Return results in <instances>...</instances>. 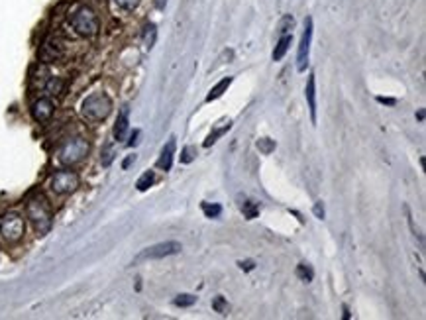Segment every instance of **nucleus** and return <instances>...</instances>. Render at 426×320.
Segmentation results:
<instances>
[{
	"label": "nucleus",
	"mask_w": 426,
	"mask_h": 320,
	"mask_svg": "<svg viewBox=\"0 0 426 320\" xmlns=\"http://www.w3.org/2000/svg\"><path fill=\"white\" fill-rule=\"evenodd\" d=\"M26 216L37 236L50 234L53 226V210H51L50 200L41 193H35L26 200Z\"/></svg>",
	"instance_id": "1"
},
{
	"label": "nucleus",
	"mask_w": 426,
	"mask_h": 320,
	"mask_svg": "<svg viewBox=\"0 0 426 320\" xmlns=\"http://www.w3.org/2000/svg\"><path fill=\"white\" fill-rule=\"evenodd\" d=\"M69 24L75 30V34L81 36V37H94L99 34V30H101L99 14L94 12V8H90L86 4L77 6L69 14Z\"/></svg>",
	"instance_id": "2"
},
{
	"label": "nucleus",
	"mask_w": 426,
	"mask_h": 320,
	"mask_svg": "<svg viewBox=\"0 0 426 320\" xmlns=\"http://www.w3.org/2000/svg\"><path fill=\"white\" fill-rule=\"evenodd\" d=\"M112 112V98L106 92H92L81 102V114L88 122H102Z\"/></svg>",
	"instance_id": "3"
},
{
	"label": "nucleus",
	"mask_w": 426,
	"mask_h": 320,
	"mask_svg": "<svg viewBox=\"0 0 426 320\" xmlns=\"http://www.w3.org/2000/svg\"><path fill=\"white\" fill-rule=\"evenodd\" d=\"M90 151V143L86 138L83 136H75V138H69L57 151V159L59 163L65 165V167H73V165H79L83 163L86 155Z\"/></svg>",
	"instance_id": "4"
},
{
	"label": "nucleus",
	"mask_w": 426,
	"mask_h": 320,
	"mask_svg": "<svg viewBox=\"0 0 426 320\" xmlns=\"http://www.w3.org/2000/svg\"><path fill=\"white\" fill-rule=\"evenodd\" d=\"M26 234V220L20 212L10 210L0 216V236L8 244H18Z\"/></svg>",
	"instance_id": "5"
},
{
	"label": "nucleus",
	"mask_w": 426,
	"mask_h": 320,
	"mask_svg": "<svg viewBox=\"0 0 426 320\" xmlns=\"http://www.w3.org/2000/svg\"><path fill=\"white\" fill-rule=\"evenodd\" d=\"M81 185V177L71 171V169H59L53 173L51 181H50V189L57 195V196H67L71 193H75Z\"/></svg>",
	"instance_id": "6"
},
{
	"label": "nucleus",
	"mask_w": 426,
	"mask_h": 320,
	"mask_svg": "<svg viewBox=\"0 0 426 320\" xmlns=\"http://www.w3.org/2000/svg\"><path fill=\"white\" fill-rule=\"evenodd\" d=\"M183 246L179 242H161V244H155V246H150L146 249H141L136 259L132 261L134 263H141V261H150V259H163V257H169V255H177L181 253Z\"/></svg>",
	"instance_id": "7"
},
{
	"label": "nucleus",
	"mask_w": 426,
	"mask_h": 320,
	"mask_svg": "<svg viewBox=\"0 0 426 320\" xmlns=\"http://www.w3.org/2000/svg\"><path fill=\"white\" fill-rule=\"evenodd\" d=\"M310 41H312V18H305V30L299 41V51H297V71H307L308 67V57H310Z\"/></svg>",
	"instance_id": "8"
},
{
	"label": "nucleus",
	"mask_w": 426,
	"mask_h": 320,
	"mask_svg": "<svg viewBox=\"0 0 426 320\" xmlns=\"http://www.w3.org/2000/svg\"><path fill=\"white\" fill-rule=\"evenodd\" d=\"M55 114V104L50 96H39L34 104H32V118L39 124L50 122L51 116Z\"/></svg>",
	"instance_id": "9"
},
{
	"label": "nucleus",
	"mask_w": 426,
	"mask_h": 320,
	"mask_svg": "<svg viewBox=\"0 0 426 320\" xmlns=\"http://www.w3.org/2000/svg\"><path fill=\"white\" fill-rule=\"evenodd\" d=\"M128 130H130V108L124 106L120 110L118 118H116V124H114V140L116 142H124L126 136H128Z\"/></svg>",
	"instance_id": "10"
},
{
	"label": "nucleus",
	"mask_w": 426,
	"mask_h": 320,
	"mask_svg": "<svg viewBox=\"0 0 426 320\" xmlns=\"http://www.w3.org/2000/svg\"><path fill=\"white\" fill-rule=\"evenodd\" d=\"M173 157H175V138H171V140L163 145V149H161V153H159V159H157V167H159L161 171H171Z\"/></svg>",
	"instance_id": "11"
},
{
	"label": "nucleus",
	"mask_w": 426,
	"mask_h": 320,
	"mask_svg": "<svg viewBox=\"0 0 426 320\" xmlns=\"http://www.w3.org/2000/svg\"><path fill=\"white\" fill-rule=\"evenodd\" d=\"M305 96H307V102H308L310 120H312V124H316V79H314V73L308 75V83L305 87Z\"/></svg>",
	"instance_id": "12"
},
{
	"label": "nucleus",
	"mask_w": 426,
	"mask_h": 320,
	"mask_svg": "<svg viewBox=\"0 0 426 320\" xmlns=\"http://www.w3.org/2000/svg\"><path fill=\"white\" fill-rule=\"evenodd\" d=\"M291 41H293V34H283V36H279V37H277V45H275V49H273V53H271V59H273V61H281L283 57H285V53L289 51Z\"/></svg>",
	"instance_id": "13"
},
{
	"label": "nucleus",
	"mask_w": 426,
	"mask_h": 320,
	"mask_svg": "<svg viewBox=\"0 0 426 320\" xmlns=\"http://www.w3.org/2000/svg\"><path fill=\"white\" fill-rule=\"evenodd\" d=\"M238 204H240V210H242L244 218H248V220H254L259 214V202H256V200L248 198V196H240Z\"/></svg>",
	"instance_id": "14"
},
{
	"label": "nucleus",
	"mask_w": 426,
	"mask_h": 320,
	"mask_svg": "<svg viewBox=\"0 0 426 320\" xmlns=\"http://www.w3.org/2000/svg\"><path fill=\"white\" fill-rule=\"evenodd\" d=\"M232 85V77H226V79H222L218 85H214L212 89H210V92L206 94V102H212V100H216V98H220L226 90H228V87Z\"/></svg>",
	"instance_id": "15"
},
{
	"label": "nucleus",
	"mask_w": 426,
	"mask_h": 320,
	"mask_svg": "<svg viewBox=\"0 0 426 320\" xmlns=\"http://www.w3.org/2000/svg\"><path fill=\"white\" fill-rule=\"evenodd\" d=\"M155 37H157V28L153 22H148L144 26V32H141V39H144V45L148 49H152L155 45Z\"/></svg>",
	"instance_id": "16"
},
{
	"label": "nucleus",
	"mask_w": 426,
	"mask_h": 320,
	"mask_svg": "<svg viewBox=\"0 0 426 320\" xmlns=\"http://www.w3.org/2000/svg\"><path fill=\"white\" fill-rule=\"evenodd\" d=\"M43 90L47 94H59L63 90V81L59 77H50L45 81V85H43Z\"/></svg>",
	"instance_id": "17"
},
{
	"label": "nucleus",
	"mask_w": 426,
	"mask_h": 320,
	"mask_svg": "<svg viewBox=\"0 0 426 320\" xmlns=\"http://www.w3.org/2000/svg\"><path fill=\"white\" fill-rule=\"evenodd\" d=\"M153 183H155V173H153V171H146L144 175H141V177L137 179V183H136V189L144 193V191H148V189H150V187H152Z\"/></svg>",
	"instance_id": "18"
},
{
	"label": "nucleus",
	"mask_w": 426,
	"mask_h": 320,
	"mask_svg": "<svg viewBox=\"0 0 426 320\" xmlns=\"http://www.w3.org/2000/svg\"><path fill=\"white\" fill-rule=\"evenodd\" d=\"M297 277L301 281H305V283H310L312 277H314V271H312V267L308 263H299L297 265Z\"/></svg>",
	"instance_id": "19"
},
{
	"label": "nucleus",
	"mask_w": 426,
	"mask_h": 320,
	"mask_svg": "<svg viewBox=\"0 0 426 320\" xmlns=\"http://www.w3.org/2000/svg\"><path fill=\"white\" fill-rule=\"evenodd\" d=\"M293 28H295V18L293 16H283V20L279 22V36L293 34Z\"/></svg>",
	"instance_id": "20"
},
{
	"label": "nucleus",
	"mask_w": 426,
	"mask_h": 320,
	"mask_svg": "<svg viewBox=\"0 0 426 320\" xmlns=\"http://www.w3.org/2000/svg\"><path fill=\"white\" fill-rule=\"evenodd\" d=\"M203 212L206 214V218H218L222 206L220 204H210V202H203Z\"/></svg>",
	"instance_id": "21"
},
{
	"label": "nucleus",
	"mask_w": 426,
	"mask_h": 320,
	"mask_svg": "<svg viewBox=\"0 0 426 320\" xmlns=\"http://www.w3.org/2000/svg\"><path fill=\"white\" fill-rule=\"evenodd\" d=\"M230 128H232V122L228 120V124H224V126H222L220 130H216V132H212V134H210V136L206 138V142H204V147H210V145H212V143H214V142H216V140H218L220 136H224V134H226V132H228Z\"/></svg>",
	"instance_id": "22"
},
{
	"label": "nucleus",
	"mask_w": 426,
	"mask_h": 320,
	"mask_svg": "<svg viewBox=\"0 0 426 320\" xmlns=\"http://www.w3.org/2000/svg\"><path fill=\"white\" fill-rule=\"evenodd\" d=\"M195 302H197V297H195V295H179V297H175V301H173V304H175V306H181V308L193 306Z\"/></svg>",
	"instance_id": "23"
},
{
	"label": "nucleus",
	"mask_w": 426,
	"mask_h": 320,
	"mask_svg": "<svg viewBox=\"0 0 426 320\" xmlns=\"http://www.w3.org/2000/svg\"><path fill=\"white\" fill-rule=\"evenodd\" d=\"M139 2L141 0H114V4L124 12H134L139 6Z\"/></svg>",
	"instance_id": "24"
},
{
	"label": "nucleus",
	"mask_w": 426,
	"mask_h": 320,
	"mask_svg": "<svg viewBox=\"0 0 426 320\" xmlns=\"http://www.w3.org/2000/svg\"><path fill=\"white\" fill-rule=\"evenodd\" d=\"M195 157H197V147L195 145L183 147V151H181V163H191V161H195Z\"/></svg>",
	"instance_id": "25"
},
{
	"label": "nucleus",
	"mask_w": 426,
	"mask_h": 320,
	"mask_svg": "<svg viewBox=\"0 0 426 320\" xmlns=\"http://www.w3.org/2000/svg\"><path fill=\"white\" fill-rule=\"evenodd\" d=\"M257 149L267 155V153H271V151L275 149V142L269 140V138H259V140H257Z\"/></svg>",
	"instance_id": "26"
},
{
	"label": "nucleus",
	"mask_w": 426,
	"mask_h": 320,
	"mask_svg": "<svg viewBox=\"0 0 426 320\" xmlns=\"http://www.w3.org/2000/svg\"><path fill=\"white\" fill-rule=\"evenodd\" d=\"M114 161V149H112V145L108 143L106 147H104V151H102V157H101V163H102V167H108L110 163Z\"/></svg>",
	"instance_id": "27"
},
{
	"label": "nucleus",
	"mask_w": 426,
	"mask_h": 320,
	"mask_svg": "<svg viewBox=\"0 0 426 320\" xmlns=\"http://www.w3.org/2000/svg\"><path fill=\"white\" fill-rule=\"evenodd\" d=\"M212 308H214L216 312H220V314H226V312L230 310V306H228V302H226L224 297H216V299L212 301Z\"/></svg>",
	"instance_id": "28"
},
{
	"label": "nucleus",
	"mask_w": 426,
	"mask_h": 320,
	"mask_svg": "<svg viewBox=\"0 0 426 320\" xmlns=\"http://www.w3.org/2000/svg\"><path fill=\"white\" fill-rule=\"evenodd\" d=\"M314 214H316V218L324 220V204H322V200H318V202L314 204Z\"/></svg>",
	"instance_id": "29"
},
{
	"label": "nucleus",
	"mask_w": 426,
	"mask_h": 320,
	"mask_svg": "<svg viewBox=\"0 0 426 320\" xmlns=\"http://www.w3.org/2000/svg\"><path fill=\"white\" fill-rule=\"evenodd\" d=\"M238 265H240V269H244V271H252L254 267H256V263L254 261H238Z\"/></svg>",
	"instance_id": "30"
},
{
	"label": "nucleus",
	"mask_w": 426,
	"mask_h": 320,
	"mask_svg": "<svg viewBox=\"0 0 426 320\" xmlns=\"http://www.w3.org/2000/svg\"><path fill=\"white\" fill-rule=\"evenodd\" d=\"M377 102L387 104V106H395V104H397V100H395V98H383V96H377Z\"/></svg>",
	"instance_id": "31"
},
{
	"label": "nucleus",
	"mask_w": 426,
	"mask_h": 320,
	"mask_svg": "<svg viewBox=\"0 0 426 320\" xmlns=\"http://www.w3.org/2000/svg\"><path fill=\"white\" fill-rule=\"evenodd\" d=\"M137 138H139V130H134V134H132V138H130L128 145H136V143H137Z\"/></svg>",
	"instance_id": "32"
},
{
	"label": "nucleus",
	"mask_w": 426,
	"mask_h": 320,
	"mask_svg": "<svg viewBox=\"0 0 426 320\" xmlns=\"http://www.w3.org/2000/svg\"><path fill=\"white\" fill-rule=\"evenodd\" d=\"M134 159H136V155H130V157H126V159H124V163H122V167H124V169H128V167H130V165L134 163Z\"/></svg>",
	"instance_id": "33"
},
{
	"label": "nucleus",
	"mask_w": 426,
	"mask_h": 320,
	"mask_svg": "<svg viewBox=\"0 0 426 320\" xmlns=\"http://www.w3.org/2000/svg\"><path fill=\"white\" fill-rule=\"evenodd\" d=\"M153 4H155V8H157V10H165L167 0H153Z\"/></svg>",
	"instance_id": "34"
},
{
	"label": "nucleus",
	"mask_w": 426,
	"mask_h": 320,
	"mask_svg": "<svg viewBox=\"0 0 426 320\" xmlns=\"http://www.w3.org/2000/svg\"><path fill=\"white\" fill-rule=\"evenodd\" d=\"M418 120H420V122L424 120V110H420V112H418Z\"/></svg>",
	"instance_id": "35"
},
{
	"label": "nucleus",
	"mask_w": 426,
	"mask_h": 320,
	"mask_svg": "<svg viewBox=\"0 0 426 320\" xmlns=\"http://www.w3.org/2000/svg\"><path fill=\"white\" fill-rule=\"evenodd\" d=\"M344 318H350V312H348V306H344Z\"/></svg>",
	"instance_id": "36"
}]
</instances>
